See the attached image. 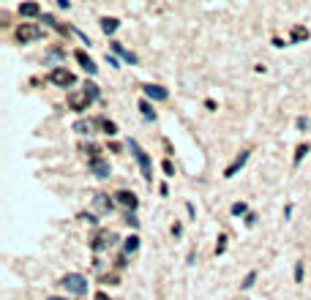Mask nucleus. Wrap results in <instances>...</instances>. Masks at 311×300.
<instances>
[{"label": "nucleus", "instance_id": "nucleus-1", "mask_svg": "<svg viewBox=\"0 0 311 300\" xmlns=\"http://www.w3.org/2000/svg\"><path fill=\"white\" fill-rule=\"evenodd\" d=\"M60 286L71 295H88V279L79 276V273H66L60 279Z\"/></svg>", "mask_w": 311, "mask_h": 300}, {"label": "nucleus", "instance_id": "nucleus-2", "mask_svg": "<svg viewBox=\"0 0 311 300\" xmlns=\"http://www.w3.org/2000/svg\"><path fill=\"white\" fill-rule=\"evenodd\" d=\"M128 150H131L134 159L139 161V167H142V177L150 183V180H153V164H150V156H147L145 150L139 147V142H137V140H128Z\"/></svg>", "mask_w": 311, "mask_h": 300}, {"label": "nucleus", "instance_id": "nucleus-3", "mask_svg": "<svg viewBox=\"0 0 311 300\" xmlns=\"http://www.w3.org/2000/svg\"><path fill=\"white\" fill-rule=\"evenodd\" d=\"M14 35H17V41L19 44H30V41H38L44 35V30L38 28V25H33V22H22L19 28L14 30Z\"/></svg>", "mask_w": 311, "mask_h": 300}, {"label": "nucleus", "instance_id": "nucleus-4", "mask_svg": "<svg viewBox=\"0 0 311 300\" xmlns=\"http://www.w3.org/2000/svg\"><path fill=\"white\" fill-rule=\"evenodd\" d=\"M93 101H96V98L90 96L88 90H74V93L69 96V106H71L74 112H85L90 104H93Z\"/></svg>", "mask_w": 311, "mask_h": 300}, {"label": "nucleus", "instance_id": "nucleus-5", "mask_svg": "<svg viewBox=\"0 0 311 300\" xmlns=\"http://www.w3.org/2000/svg\"><path fill=\"white\" fill-rule=\"evenodd\" d=\"M49 82H52V85H57V88H69V85H74V82H76V77L71 74L69 69H63V66H57V69H52V71H49Z\"/></svg>", "mask_w": 311, "mask_h": 300}, {"label": "nucleus", "instance_id": "nucleus-6", "mask_svg": "<svg viewBox=\"0 0 311 300\" xmlns=\"http://www.w3.org/2000/svg\"><path fill=\"white\" fill-rule=\"evenodd\" d=\"M112 243H118V235H115V232H110V229H101L98 232L96 237H93V251H101L104 246H112Z\"/></svg>", "mask_w": 311, "mask_h": 300}, {"label": "nucleus", "instance_id": "nucleus-7", "mask_svg": "<svg viewBox=\"0 0 311 300\" xmlns=\"http://www.w3.org/2000/svg\"><path fill=\"white\" fill-rule=\"evenodd\" d=\"M88 169H90V175H96V177H110V161L107 159H101V156H98V159H93V161H88Z\"/></svg>", "mask_w": 311, "mask_h": 300}, {"label": "nucleus", "instance_id": "nucleus-8", "mask_svg": "<svg viewBox=\"0 0 311 300\" xmlns=\"http://www.w3.org/2000/svg\"><path fill=\"white\" fill-rule=\"evenodd\" d=\"M74 57L79 60V66H82V69L88 71V74H96V71H98V66L93 63V57H90L88 52H85V49H76V52H74Z\"/></svg>", "mask_w": 311, "mask_h": 300}, {"label": "nucleus", "instance_id": "nucleus-9", "mask_svg": "<svg viewBox=\"0 0 311 300\" xmlns=\"http://www.w3.org/2000/svg\"><path fill=\"white\" fill-rule=\"evenodd\" d=\"M142 90H145V96H147V98H153V101H166V98H169L166 88H161V85H145Z\"/></svg>", "mask_w": 311, "mask_h": 300}, {"label": "nucleus", "instance_id": "nucleus-10", "mask_svg": "<svg viewBox=\"0 0 311 300\" xmlns=\"http://www.w3.org/2000/svg\"><path fill=\"white\" fill-rule=\"evenodd\" d=\"M115 199H118L123 208H128V210H137V205H139V199H137V194H134V191H118V194H115Z\"/></svg>", "mask_w": 311, "mask_h": 300}, {"label": "nucleus", "instance_id": "nucleus-11", "mask_svg": "<svg viewBox=\"0 0 311 300\" xmlns=\"http://www.w3.org/2000/svg\"><path fill=\"white\" fill-rule=\"evenodd\" d=\"M246 161H249V150H240V156H238L235 161H232V164H229L227 167V172H224V177H235V172L238 169L243 167V164H246Z\"/></svg>", "mask_w": 311, "mask_h": 300}, {"label": "nucleus", "instance_id": "nucleus-12", "mask_svg": "<svg viewBox=\"0 0 311 300\" xmlns=\"http://www.w3.org/2000/svg\"><path fill=\"white\" fill-rule=\"evenodd\" d=\"M96 123H98V120H76V123H74V131L82 134V137H85V134L90 137V134L96 131Z\"/></svg>", "mask_w": 311, "mask_h": 300}, {"label": "nucleus", "instance_id": "nucleus-13", "mask_svg": "<svg viewBox=\"0 0 311 300\" xmlns=\"http://www.w3.org/2000/svg\"><path fill=\"white\" fill-rule=\"evenodd\" d=\"M112 52H118V55H123L128 63H139V57L134 55V52H128V49L123 47V44H118V41H112Z\"/></svg>", "mask_w": 311, "mask_h": 300}, {"label": "nucleus", "instance_id": "nucleus-14", "mask_svg": "<svg viewBox=\"0 0 311 300\" xmlns=\"http://www.w3.org/2000/svg\"><path fill=\"white\" fill-rule=\"evenodd\" d=\"M93 205H96L98 210H107V213L115 208V202H112V199H107V194H96V196H93Z\"/></svg>", "mask_w": 311, "mask_h": 300}, {"label": "nucleus", "instance_id": "nucleus-15", "mask_svg": "<svg viewBox=\"0 0 311 300\" xmlns=\"http://www.w3.org/2000/svg\"><path fill=\"white\" fill-rule=\"evenodd\" d=\"M19 14L22 17H38V14H41V6H38V3H22Z\"/></svg>", "mask_w": 311, "mask_h": 300}, {"label": "nucleus", "instance_id": "nucleus-16", "mask_svg": "<svg viewBox=\"0 0 311 300\" xmlns=\"http://www.w3.org/2000/svg\"><path fill=\"white\" fill-rule=\"evenodd\" d=\"M118 25H120V19H115V17H104V19H101V30L107 35L115 33V30H118Z\"/></svg>", "mask_w": 311, "mask_h": 300}, {"label": "nucleus", "instance_id": "nucleus-17", "mask_svg": "<svg viewBox=\"0 0 311 300\" xmlns=\"http://www.w3.org/2000/svg\"><path fill=\"white\" fill-rule=\"evenodd\" d=\"M139 248V235H131V237H126V243H123V251L126 254H134Z\"/></svg>", "mask_w": 311, "mask_h": 300}, {"label": "nucleus", "instance_id": "nucleus-18", "mask_svg": "<svg viewBox=\"0 0 311 300\" xmlns=\"http://www.w3.org/2000/svg\"><path fill=\"white\" fill-rule=\"evenodd\" d=\"M98 126L104 128V134H107V137H115V134H118V126H115L112 120H107V118H101V120H98Z\"/></svg>", "mask_w": 311, "mask_h": 300}, {"label": "nucleus", "instance_id": "nucleus-19", "mask_svg": "<svg viewBox=\"0 0 311 300\" xmlns=\"http://www.w3.org/2000/svg\"><path fill=\"white\" fill-rule=\"evenodd\" d=\"M139 112H142V118H145V120H153V118H156V112H153L150 101H145V98L139 101Z\"/></svg>", "mask_w": 311, "mask_h": 300}, {"label": "nucleus", "instance_id": "nucleus-20", "mask_svg": "<svg viewBox=\"0 0 311 300\" xmlns=\"http://www.w3.org/2000/svg\"><path fill=\"white\" fill-rule=\"evenodd\" d=\"M311 150V145L309 142H303V145H297V150H295V164H300V161H303V156L309 153Z\"/></svg>", "mask_w": 311, "mask_h": 300}, {"label": "nucleus", "instance_id": "nucleus-21", "mask_svg": "<svg viewBox=\"0 0 311 300\" xmlns=\"http://www.w3.org/2000/svg\"><path fill=\"white\" fill-rule=\"evenodd\" d=\"M232 216H249V205H246V202H235V205H232Z\"/></svg>", "mask_w": 311, "mask_h": 300}, {"label": "nucleus", "instance_id": "nucleus-22", "mask_svg": "<svg viewBox=\"0 0 311 300\" xmlns=\"http://www.w3.org/2000/svg\"><path fill=\"white\" fill-rule=\"evenodd\" d=\"M303 38H309V30L306 28H292V41H303Z\"/></svg>", "mask_w": 311, "mask_h": 300}, {"label": "nucleus", "instance_id": "nucleus-23", "mask_svg": "<svg viewBox=\"0 0 311 300\" xmlns=\"http://www.w3.org/2000/svg\"><path fill=\"white\" fill-rule=\"evenodd\" d=\"M254 281H256V270H251L249 276H246V279H243V289H251V286H254Z\"/></svg>", "mask_w": 311, "mask_h": 300}, {"label": "nucleus", "instance_id": "nucleus-24", "mask_svg": "<svg viewBox=\"0 0 311 300\" xmlns=\"http://www.w3.org/2000/svg\"><path fill=\"white\" fill-rule=\"evenodd\" d=\"M227 251V235H219V243H216V254Z\"/></svg>", "mask_w": 311, "mask_h": 300}, {"label": "nucleus", "instance_id": "nucleus-25", "mask_svg": "<svg viewBox=\"0 0 311 300\" xmlns=\"http://www.w3.org/2000/svg\"><path fill=\"white\" fill-rule=\"evenodd\" d=\"M295 281L297 284L303 281V262H295Z\"/></svg>", "mask_w": 311, "mask_h": 300}, {"label": "nucleus", "instance_id": "nucleus-26", "mask_svg": "<svg viewBox=\"0 0 311 300\" xmlns=\"http://www.w3.org/2000/svg\"><path fill=\"white\" fill-rule=\"evenodd\" d=\"M161 167H164V172H166V177H172V175H175V167H172V161H169V159H166V161H164V164H161Z\"/></svg>", "mask_w": 311, "mask_h": 300}, {"label": "nucleus", "instance_id": "nucleus-27", "mask_svg": "<svg viewBox=\"0 0 311 300\" xmlns=\"http://www.w3.org/2000/svg\"><path fill=\"white\" fill-rule=\"evenodd\" d=\"M85 90H88V93H90V96H93V98H98V85L88 82V85H85Z\"/></svg>", "mask_w": 311, "mask_h": 300}, {"label": "nucleus", "instance_id": "nucleus-28", "mask_svg": "<svg viewBox=\"0 0 311 300\" xmlns=\"http://www.w3.org/2000/svg\"><path fill=\"white\" fill-rule=\"evenodd\" d=\"M172 235H175V237L183 235V224H172Z\"/></svg>", "mask_w": 311, "mask_h": 300}, {"label": "nucleus", "instance_id": "nucleus-29", "mask_svg": "<svg viewBox=\"0 0 311 300\" xmlns=\"http://www.w3.org/2000/svg\"><path fill=\"white\" fill-rule=\"evenodd\" d=\"M82 221H88V224H96V221H98V218H96V216H93V213H82Z\"/></svg>", "mask_w": 311, "mask_h": 300}, {"label": "nucleus", "instance_id": "nucleus-30", "mask_svg": "<svg viewBox=\"0 0 311 300\" xmlns=\"http://www.w3.org/2000/svg\"><path fill=\"white\" fill-rule=\"evenodd\" d=\"M295 126H297V128H309V120H306V118H297Z\"/></svg>", "mask_w": 311, "mask_h": 300}, {"label": "nucleus", "instance_id": "nucleus-31", "mask_svg": "<svg viewBox=\"0 0 311 300\" xmlns=\"http://www.w3.org/2000/svg\"><path fill=\"white\" fill-rule=\"evenodd\" d=\"M126 221H128V227H139V221H137V218L131 216V213H128V216H126Z\"/></svg>", "mask_w": 311, "mask_h": 300}, {"label": "nucleus", "instance_id": "nucleus-32", "mask_svg": "<svg viewBox=\"0 0 311 300\" xmlns=\"http://www.w3.org/2000/svg\"><path fill=\"white\" fill-rule=\"evenodd\" d=\"M107 63H110L112 69H118V57H112V55H107Z\"/></svg>", "mask_w": 311, "mask_h": 300}, {"label": "nucleus", "instance_id": "nucleus-33", "mask_svg": "<svg viewBox=\"0 0 311 300\" xmlns=\"http://www.w3.org/2000/svg\"><path fill=\"white\" fill-rule=\"evenodd\" d=\"M246 224H249V227H254V224H256V216H254V213H249V216H246Z\"/></svg>", "mask_w": 311, "mask_h": 300}, {"label": "nucleus", "instance_id": "nucleus-34", "mask_svg": "<svg viewBox=\"0 0 311 300\" xmlns=\"http://www.w3.org/2000/svg\"><path fill=\"white\" fill-rule=\"evenodd\" d=\"M93 300H110V295H107V292H96V298H93Z\"/></svg>", "mask_w": 311, "mask_h": 300}, {"label": "nucleus", "instance_id": "nucleus-35", "mask_svg": "<svg viewBox=\"0 0 311 300\" xmlns=\"http://www.w3.org/2000/svg\"><path fill=\"white\" fill-rule=\"evenodd\" d=\"M47 300H66V298H57V295H52V298H47Z\"/></svg>", "mask_w": 311, "mask_h": 300}]
</instances>
